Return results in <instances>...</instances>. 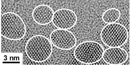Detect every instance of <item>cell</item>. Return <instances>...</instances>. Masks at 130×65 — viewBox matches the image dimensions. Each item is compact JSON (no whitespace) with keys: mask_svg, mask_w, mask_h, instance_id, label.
Wrapping results in <instances>:
<instances>
[{"mask_svg":"<svg viewBox=\"0 0 130 65\" xmlns=\"http://www.w3.org/2000/svg\"><path fill=\"white\" fill-rule=\"evenodd\" d=\"M1 23V35L6 39L18 41L25 36L26 25L22 18L16 13L8 12L2 14Z\"/></svg>","mask_w":130,"mask_h":65,"instance_id":"obj_2","label":"cell"},{"mask_svg":"<svg viewBox=\"0 0 130 65\" xmlns=\"http://www.w3.org/2000/svg\"><path fill=\"white\" fill-rule=\"evenodd\" d=\"M121 13L118 9L111 8L105 11L103 13L102 19L103 22L106 24L116 23L119 20Z\"/></svg>","mask_w":130,"mask_h":65,"instance_id":"obj_10","label":"cell"},{"mask_svg":"<svg viewBox=\"0 0 130 65\" xmlns=\"http://www.w3.org/2000/svg\"><path fill=\"white\" fill-rule=\"evenodd\" d=\"M128 36L126 28L116 22L106 25L101 30L100 34L101 41L109 47L123 46L126 43Z\"/></svg>","mask_w":130,"mask_h":65,"instance_id":"obj_4","label":"cell"},{"mask_svg":"<svg viewBox=\"0 0 130 65\" xmlns=\"http://www.w3.org/2000/svg\"><path fill=\"white\" fill-rule=\"evenodd\" d=\"M128 55L125 50L120 47H109L104 51L103 59L110 65H120L128 60Z\"/></svg>","mask_w":130,"mask_h":65,"instance_id":"obj_7","label":"cell"},{"mask_svg":"<svg viewBox=\"0 0 130 65\" xmlns=\"http://www.w3.org/2000/svg\"><path fill=\"white\" fill-rule=\"evenodd\" d=\"M50 39L55 47L63 50L74 48L77 43L75 36L68 30L58 28L53 30L50 34Z\"/></svg>","mask_w":130,"mask_h":65,"instance_id":"obj_5","label":"cell"},{"mask_svg":"<svg viewBox=\"0 0 130 65\" xmlns=\"http://www.w3.org/2000/svg\"><path fill=\"white\" fill-rule=\"evenodd\" d=\"M54 13L53 9L48 5H41L34 9L32 17L36 23L40 25H45L51 22Z\"/></svg>","mask_w":130,"mask_h":65,"instance_id":"obj_8","label":"cell"},{"mask_svg":"<svg viewBox=\"0 0 130 65\" xmlns=\"http://www.w3.org/2000/svg\"><path fill=\"white\" fill-rule=\"evenodd\" d=\"M104 50L97 42L86 41L80 43L74 50V54L78 61L84 64L95 63L102 58Z\"/></svg>","mask_w":130,"mask_h":65,"instance_id":"obj_3","label":"cell"},{"mask_svg":"<svg viewBox=\"0 0 130 65\" xmlns=\"http://www.w3.org/2000/svg\"><path fill=\"white\" fill-rule=\"evenodd\" d=\"M1 63L2 65H22L23 54L22 53H2Z\"/></svg>","mask_w":130,"mask_h":65,"instance_id":"obj_9","label":"cell"},{"mask_svg":"<svg viewBox=\"0 0 130 65\" xmlns=\"http://www.w3.org/2000/svg\"><path fill=\"white\" fill-rule=\"evenodd\" d=\"M25 50L26 55L30 60L39 63L45 61L50 58L53 47L48 38L38 35L32 36L28 40Z\"/></svg>","mask_w":130,"mask_h":65,"instance_id":"obj_1","label":"cell"},{"mask_svg":"<svg viewBox=\"0 0 130 65\" xmlns=\"http://www.w3.org/2000/svg\"><path fill=\"white\" fill-rule=\"evenodd\" d=\"M77 21V17L75 13L71 9L61 8L54 12L52 23L58 29H69L75 25Z\"/></svg>","mask_w":130,"mask_h":65,"instance_id":"obj_6","label":"cell"}]
</instances>
